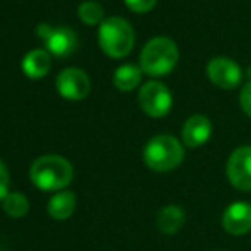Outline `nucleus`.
<instances>
[{
  "instance_id": "obj_3",
  "label": "nucleus",
  "mask_w": 251,
  "mask_h": 251,
  "mask_svg": "<svg viewBox=\"0 0 251 251\" xmlns=\"http://www.w3.org/2000/svg\"><path fill=\"white\" fill-rule=\"evenodd\" d=\"M179 60L176 43L168 36H155L140 53V69L149 77H162L175 70Z\"/></svg>"
},
{
  "instance_id": "obj_9",
  "label": "nucleus",
  "mask_w": 251,
  "mask_h": 251,
  "mask_svg": "<svg viewBox=\"0 0 251 251\" xmlns=\"http://www.w3.org/2000/svg\"><path fill=\"white\" fill-rule=\"evenodd\" d=\"M56 89L65 100L80 101L91 93L89 75L80 69H65L56 77Z\"/></svg>"
},
{
  "instance_id": "obj_5",
  "label": "nucleus",
  "mask_w": 251,
  "mask_h": 251,
  "mask_svg": "<svg viewBox=\"0 0 251 251\" xmlns=\"http://www.w3.org/2000/svg\"><path fill=\"white\" fill-rule=\"evenodd\" d=\"M139 104L151 118H164L173 108V94L159 80H149L140 87Z\"/></svg>"
},
{
  "instance_id": "obj_4",
  "label": "nucleus",
  "mask_w": 251,
  "mask_h": 251,
  "mask_svg": "<svg viewBox=\"0 0 251 251\" xmlns=\"http://www.w3.org/2000/svg\"><path fill=\"white\" fill-rule=\"evenodd\" d=\"M135 33L123 17H108L100 26V47L111 58H123L133 50Z\"/></svg>"
},
{
  "instance_id": "obj_20",
  "label": "nucleus",
  "mask_w": 251,
  "mask_h": 251,
  "mask_svg": "<svg viewBox=\"0 0 251 251\" xmlns=\"http://www.w3.org/2000/svg\"><path fill=\"white\" fill-rule=\"evenodd\" d=\"M9 171L5 164L0 161V201H3V199L9 195Z\"/></svg>"
},
{
  "instance_id": "obj_12",
  "label": "nucleus",
  "mask_w": 251,
  "mask_h": 251,
  "mask_svg": "<svg viewBox=\"0 0 251 251\" xmlns=\"http://www.w3.org/2000/svg\"><path fill=\"white\" fill-rule=\"evenodd\" d=\"M186 222V214L183 210V207L179 205H164L161 210L157 212V217H155V226L157 229L166 236H175L178 234L183 229Z\"/></svg>"
},
{
  "instance_id": "obj_17",
  "label": "nucleus",
  "mask_w": 251,
  "mask_h": 251,
  "mask_svg": "<svg viewBox=\"0 0 251 251\" xmlns=\"http://www.w3.org/2000/svg\"><path fill=\"white\" fill-rule=\"evenodd\" d=\"M79 17L80 21H82L84 24H87V26H96V24H101L102 17H104V12H102V7L100 3L96 2H84L80 3L79 7Z\"/></svg>"
},
{
  "instance_id": "obj_15",
  "label": "nucleus",
  "mask_w": 251,
  "mask_h": 251,
  "mask_svg": "<svg viewBox=\"0 0 251 251\" xmlns=\"http://www.w3.org/2000/svg\"><path fill=\"white\" fill-rule=\"evenodd\" d=\"M75 205L77 200L72 192H67V190L65 192H58L48 201V214L56 221H63V219H69L74 214Z\"/></svg>"
},
{
  "instance_id": "obj_16",
  "label": "nucleus",
  "mask_w": 251,
  "mask_h": 251,
  "mask_svg": "<svg viewBox=\"0 0 251 251\" xmlns=\"http://www.w3.org/2000/svg\"><path fill=\"white\" fill-rule=\"evenodd\" d=\"M3 210L7 215L14 219L24 217V215L29 212V200L23 195V193H9V195L3 199Z\"/></svg>"
},
{
  "instance_id": "obj_1",
  "label": "nucleus",
  "mask_w": 251,
  "mask_h": 251,
  "mask_svg": "<svg viewBox=\"0 0 251 251\" xmlns=\"http://www.w3.org/2000/svg\"><path fill=\"white\" fill-rule=\"evenodd\" d=\"M185 161V147L169 133L152 137L144 147V162L155 173L175 171Z\"/></svg>"
},
{
  "instance_id": "obj_19",
  "label": "nucleus",
  "mask_w": 251,
  "mask_h": 251,
  "mask_svg": "<svg viewBox=\"0 0 251 251\" xmlns=\"http://www.w3.org/2000/svg\"><path fill=\"white\" fill-rule=\"evenodd\" d=\"M239 104H241L243 111L251 118V80L243 86L241 93H239Z\"/></svg>"
},
{
  "instance_id": "obj_13",
  "label": "nucleus",
  "mask_w": 251,
  "mask_h": 251,
  "mask_svg": "<svg viewBox=\"0 0 251 251\" xmlns=\"http://www.w3.org/2000/svg\"><path fill=\"white\" fill-rule=\"evenodd\" d=\"M50 70V53L45 50H31L23 58V72L29 79H41Z\"/></svg>"
},
{
  "instance_id": "obj_6",
  "label": "nucleus",
  "mask_w": 251,
  "mask_h": 251,
  "mask_svg": "<svg viewBox=\"0 0 251 251\" xmlns=\"http://www.w3.org/2000/svg\"><path fill=\"white\" fill-rule=\"evenodd\" d=\"M226 175L232 188L251 192V146H241L231 152L226 164Z\"/></svg>"
},
{
  "instance_id": "obj_10",
  "label": "nucleus",
  "mask_w": 251,
  "mask_h": 251,
  "mask_svg": "<svg viewBox=\"0 0 251 251\" xmlns=\"http://www.w3.org/2000/svg\"><path fill=\"white\" fill-rule=\"evenodd\" d=\"M221 224L227 234L231 236H245L251 231V203L248 201H232L222 212Z\"/></svg>"
},
{
  "instance_id": "obj_11",
  "label": "nucleus",
  "mask_w": 251,
  "mask_h": 251,
  "mask_svg": "<svg viewBox=\"0 0 251 251\" xmlns=\"http://www.w3.org/2000/svg\"><path fill=\"white\" fill-rule=\"evenodd\" d=\"M212 137V122L203 115H193L181 128V142L188 149H199Z\"/></svg>"
},
{
  "instance_id": "obj_8",
  "label": "nucleus",
  "mask_w": 251,
  "mask_h": 251,
  "mask_svg": "<svg viewBox=\"0 0 251 251\" xmlns=\"http://www.w3.org/2000/svg\"><path fill=\"white\" fill-rule=\"evenodd\" d=\"M207 77L214 86L226 91H232L241 84L243 70L238 62L226 56H215L207 63Z\"/></svg>"
},
{
  "instance_id": "obj_2",
  "label": "nucleus",
  "mask_w": 251,
  "mask_h": 251,
  "mask_svg": "<svg viewBox=\"0 0 251 251\" xmlns=\"http://www.w3.org/2000/svg\"><path fill=\"white\" fill-rule=\"evenodd\" d=\"M31 181L43 192H58L70 185L74 168L67 159L60 155H41L31 166Z\"/></svg>"
},
{
  "instance_id": "obj_14",
  "label": "nucleus",
  "mask_w": 251,
  "mask_h": 251,
  "mask_svg": "<svg viewBox=\"0 0 251 251\" xmlns=\"http://www.w3.org/2000/svg\"><path fill=\"white\" fill-rule=\"evenodd\" d=\"M142 69L133 63H125V65L118 67L113 74V84L116 86V89L123 91V93H128L133 91L142 80Z\"/></svg>"
},
{
  "instance_id": "obj_7",
  "label": "nucleus",
  "mask_w": 251,
  "mask_h": 251,
  "mask_svg": "<svg viewBox=\"0 0 251 251\" xmlns=\"http://www.w3.org/2000/svg\"><path fill=\"white\" fill-rule=\"evenodd\" d=\"M36 34L43 40L47 50L55 56H69L77 48V34L70 27H51L48 24H40Z\"/></svg>"
},
{
  "instance_id": "obj_18",
  "label": "nucleus",
  "mask_w": 251,
  "mask_h": 251,
  "mask_svg": "<svg viewBox=\"0 0 251 251\" xmlns=\"http://www.w3.org/2000/svg\"><path fill=\"white\" fill-rule=\"evenodd\" d=\"M126 7H128L132 12L137 14H146L152 10L157 3V0H125Z\"/></svg>"
}]
</instances>
